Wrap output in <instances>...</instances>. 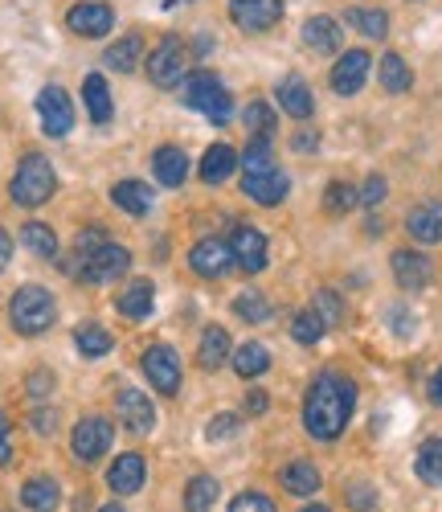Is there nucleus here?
Wrapping results in <instances>:
<instances>
[{
	"label": "nucleus",
	"mask_w": 442,
	"mask_h": 512,
	"mask_svg": "<svg viewBox=\"0 0 442 512\" xmlns=\"http://www.w3.org/2000/svg\"><path fill=\"white\" fill-rule=\"evenodd\" d=\"M352 406H357V386H352V377L320 373L312 386H307V398H303L307 435L320 439V443H336L352 418Z\"/></svg>",
	"instance_id": "nucleus-1"
},
{
	"label": "nucleus",
	"mask_w": 442,
	"mask_h": 512,
	"mask_svg": "<svg viewBox=\"0 0 442 512\" xmlns=\"http://www.w3.org/2000/svg\"><path fill=\"white\" fill-rule=\"evenodd\" d=\"M185 103L193 107V111H201L209 123H230V115H234V99H230V91H226V82H221L213 70H193V74H185Z\"/></svg>",
	"instance_id": "nucleus-2"
},
{
	"label": "nucleus",
	"mask_w": 442,
	"mask_h": 512,
	"mask_svg": "<svg viewBox=\"0 0 442 512\" xmlns=\"http://www.w3.org/2000/svg\"><path fill=\"white\" fill-rule=\"evenodd\" d=\"M58 189V173H54V164L41 156V152H29L21 164H17V173H13V201L25 205V209H37V205H46Z\"/></svg>",
	"instance_id": "nucleus-3"
},
{
	"label": "nucleus",
	"mask_w": 442,
	"mask_h": 512,
	"mask_svg": "<svg viewBox=\"0 0 442 512\" xmlns=\"http://www.w3.org/2000/svg\"><path fill=\"white\" fill-rule=\"evenodd\" d=\"M54 320H58V304H54V295L46 287L29 283V287L13 291V300H9V324L21 336H41Z\"/></svg>",
	"instance_id": "nucleus-4"
},
{
	"label": "nucleus",
	"mask_w": 442,
	"mask_h": 512,
	"mask_svg": "<svg viewBox=\"0 0 442 512\" xmlns=\"http://www.w3.org/2000/svg\"><path fill=\"white\" fill-rule=\"evenodd\" d=\"M185 70H189V41L185 37H160L156 41V50L148 54V78L156 82L160 91H172V87H181L185 82Z\"/></svg>",
	"instance_id": "nucleus-5"
},
{
	"label": "nucleus",
	"mask_w": 442,
	"mask_h": 512,
	"mask_svg": "<svg viewBox=\"0 0 442 512\" xmlns=\"http://www.w3.org/2000/svg\"><path fill=\"white\" fill-rule=\"evenodd\" d=\"M127 267H131V250L119 246V242H103L91 254H74V267L70 271L82 283H115V279L127 275Z\"/></svg>",
	"instance_id": "nucleus-6"
},
{
	"label": "nucleus",
	"mask_w": 442,
	"mask_h": 512,
	"mask_svg": "<svg viewBox=\"0 0 442 512\" xmlns=\"http://www.w3.org/2000/svg\"><path fill=\"white\" fill-rule=\"evenodd\" d=\"M111 443H115V426H111L107 418H99V414L82 418V422L74 426V435H70V447H74V459H78V463L103 459V455L111 451Z\"/></svg>",
	"instance_id": "nucleus-7"
},
{
	"label": "nucleus",
	"mask_w": 442,
	"mask_h": 512,
	"mask_svg": "<svg viewBox=\"0 0 442 512\" xmlns=\"http://www.w3.org/2000/svg\"><path fill=\"white\" fill-rule=\"evenodd\" d=\"M37 115H41V132H46V136H70V127H74V103H70V95L62 87H41Z\"/></svg>",
	"instance_id": "nucleus-8"
},
{
	"label": "nucleus",
	"mask_w": 442,
	"mask_h": 512,
	"mask_svg": "<svg viewBox=\"0 0 442 512\" xmlns=\"http://www.w3.org/2000/svg\"><path fill=\"white\" fill-rule=\"evenodd\" d=\"M144 377L152 381V386L164 398H172L176 390H181V357H176L168 345H148V353H144Z\"/></svg>",
	"instance_id": "nucleus-9"
},
{
	"label": "nucleus",
	"mask_w": 442,
	"mask_h": 512,
	"mask_svg": "<svg viewBox=\"0 0 442 512\" xmlns=\"http://www.w3.org/2000/svg\"><path fill=\"white\" fill-rule=\"evenodd\" d=\"M230 250H234V263L246 271V275H258L262 267H267V234L262 230H254V226H234L230 230Z\"/></svg>",
	"instance_id": "nucleus-10"
},
{
	"label": "nucleus",
	"mask_w": 442,
	"mask_h": 512,
	"mask_svg": "<svg viewBox=\"0 0 442 512\" xmlns=\"http://www.w3.org/2000/svg\"><path fill=\"white\" fill-rule=\"evenodd\" d=\"M230 17L246 33H267L283 17V0H230Z\"/></svg>",
	"instance_id": "nucleus-11"
},
{
	"label": "nucleus",
	"mask_w": 442,
	"mask_h": 512,
	"mask_svg": "<svg viewBox=\"0 0 442 512\" xmlns=\"http://www.w3.org/2000/svg\"><path fill=\"white\" fill-rule=\"evenodd\" d=\"M189 267H193L197 275H205V279H221V275H230V267H238V263H234L230 242L201 238V242L189 250Z\"/></svg>",
	"instance_id": "nucleus-12"
},
{
	"label": "nucleus",
	"mask_w": 442,
	"mask_h": 512,
	"mask_svg": "<svg viewBox=\"0 0 442 512\" xmlns=\"http://www.w3.org/2000/svg\"><path fill=\"white\" fill-rule=\"evenodd\" d=\"M66 25L78 37H107L115 25V13H111V5H103V0H82V5H74L66 13Z\"/></svg>",
	"instance_id": "nucleus-13"
},
{
	"label": "nucleus",
	"mask_w": 442,
	"mask_h": 512,
	"mask_svg": "<svg viewBox=\"0 0 442 512\" xmlns=\"http://www.w3.org/2000/svg\"><path fill=\"white\" fill-rule=\"evenodd\" d=\"M115 406H119V418H123L127 431L148 435L152 426H156V406H152V402H148V394H140V390L123 386V390L115 394Z\"/></svg>",
	"instance_id": "nucleus-14"
},
{
	"label": "nucleus",
	"mask_w": 442,
	"mask_h": 512,
	"mask_svg": "<svg viewBox=\"0 0 442 512\" xmlns=\"http://www.w3.org/2000/svg\"><path fill=\"white\" fill-rule=\"evenodd\" d=\"M393 279L402 283L406 291H422L434 279V263L426 259L422 250H393Z\"/></svg>",
	"instance_id": "nucleus-15"
},
{
	"label": "nucleus",
	"mask_w": 442,
	"mask_h": 512,
	"mask_svg": "<svg viewBox=\"0 0 442 512\" xmlns=\"http://www.w3.org/2000/svg\"><path fill=\"white\" fill-rule=\"evenodd\" d=\"M365 78H369V54L365 50H348L332 66V91L336 95H357L365 87Z\"/></svg>",
	"instance_id": "nucleus-16"
},
{
	"label": "nucleus",
	"mask_w": 442,
	"mask_h": 512,
	"mask_svg": "<svg viewBox=\"0 0 442 512\" xmlns=\"http://www.w3.org/2000/svg\"><path fill=\"white\" fill-rule=\"evenodd\" d=\"M144 480H148V463L140 455H119L107 472V488L115 496H136L144 488Z\"/></svg>",
	"instance_id": "nucleus-17"
},
{
	"label": "nucleus",
	"mask_w": 442,
	"mask_h": 512,
	"mask_svg": "<svg viewBox=\"0 0 442 512\" xmlns=\"http://www.w3.org/2000/svg\"><path fill=\"white\" fill-rule=\"evenodd\" d=\"M406 230H410V238L422 242V246L442 242V201H422V205H414V209L406 213Z\"/></svg>",
	"instance_id": "nucleus-18"
},
{
	"label": "nucleus",
	"mask_w": 442,
	"mask_h": 512,
	"mask_svg": "<svg viewBox=\"0 0 442 512\" xmlns=\"http://www.w3.org/2000/svg\"><path fill=\"white\" fill-rule=\"evenodd\" d=\"M152 173H156V181L164 189H181L185 177H189V156L176 144H164V148L152 152Z\"/></svg>",
	"instance_id": "nucleus-19"
},
{
	"label": "nucleus",
	"mask_w": 442,
	"mask_h": 512,
	"mask_svg": "<svg viewBox=\"0 0 442 512\" xmlns=\"http://www.w3.org/2000/svg\"><path fill=\"white\" fill-rule=\"evenodd\" d=\"M275 99H279V107L291 115V119H312V111H316V99H312V87L299 78V74H287L283 82H279V91H275Z\"/></svg>",
	"instance_id": "nucleus-20"
},
{
	"label": "nucleus",
	"mask_w": 442,
	"mask_h": 512,
	"mask_svg": "<svg viewBox=\"0 0 442 512\" xmlns=\"http://www.w3.org/2000/svg\"><path fill=\"white\" fill-rule=\"evenodd\" d=\"M242 193H246L250 201H258V205H279V201L291 193V181H287V173L271 168V173L246 177V181H242Z\"/></svg>",
	"instance_id": "nucleus-21"
},
{
	"label": "nucleus",
	"mask_w": 442,
	"mask_h": 512,
	"mask_svg": "<svg viewBox=\"0 0 442 512\" xmlns=\"http://www.w3.org/2000/svg\"><path fill=\"white\" fill-rule=\"evenodd\" d=\"M152 304H156V291H152V283H148V279H131V283L119 291V300H115L119 316L136 320V324L152 316Z\"/></svg>",
	"instance_id": "nucleus-22"
},
{
	"label": "nucleus",
	"mask_w": 442,
	"mask_h": 512,
	"mask_svg": "<svg viewBox=\"0 0 442 512\" xmlns=\"http://www.w3.org/2000/svg\"><path fill=\"white\" fill-rule=\"evenodd\" d=\"M82 103H86V115H91V123H111L115 99H111V87H107L103 74H86L82 78Z\"/></svg>",
	"instance_id": "nucleus-23"
},
{
	"label": "nucleus",
	"mask_w": 442,
	"mask_h": 512,
	"mask_svg": "<svg viewBox=\"0 0 442 512\" xmlns=\"http://www.w3.org/2000/svg\"><path fill=\"white\" fill-rule=\"evenodd\" d=\"M279 484L291 492V496H312V492H320V467L312 463V459H295V463H287L283 472H279Z\"/></svg>",
	"instance_id": "nucleus-24"
},
{
	"label": "nucleus",
	"mask_w": 442,
	"mask_h": 512,
	"mask_svg": "<svg viewBox=\"0 0 442 512\" xmlns=\"http://www.w3.org/2000/svg\"><path fill=\"white\" fill-rule=\"evenodd\" d=\"M58 500H62V488H58L54 476H33V480H25V488H21V504H25L29 512H54Z\"/></svg>",
	"instance_id": "nucleus-25"
},
{
	"label": "nucleus",
	"mask_w": 442,
	"mask_h": 512,
	"mask_svg": "<svg viewBox=\"0 0 442 512\" xmlns=\"http://www.w3.org/2000/svg\"><path fill=\"white\" fill-rule=\"evenodd\" d=\"M111 201L123 213H131V218H148V209H152V185H144V181H119L111 189Z\"/></svg>",
	"instance_id": "nucleus-26"
},
{
	"label": "nucleus",
	"mask_w": 442,
	"mask_h": 512,
	"mask_svg": "<svg viewBox=\"0 0 442 512\" xmlns=\"http://www.w3.org/2000/svg\"><path fill=\"white\" fill-rule=\"evenodd\" d=\"M303 46L312 54H336L340 50V25L332 17H312L303 25Z\"/></svg>",
	"instance_id": "nucleus-27"
},
{
	"label": "nucleus",
	"mask_w": 442,
	"mask_h": 512,
	"mask_svg": "<svg viewBox=\"0 0 442 512\" xmlns=\"http://www.w3.org/2000/svg\"><path fill=\"white\" fill-rule=\"evenodd\" d=\"M238 168V152L230 144H213L201 160V181L205 185H221V181H230V173Z\"/></svg>",
	"instance_id": "nucleus-28"
},
{
	"label": "nucleus",
	"mask_w": 442,
	"mask_h": 512,
	"mask_svg": "<svg viewBox=\"0 0 442 512\" xmlns=\"http://www.w3.org/2000/svg\"><path fill=\"white\" fill-rule=\"evenodd\" d=\"M226 357H230V332L221 324H209L201 332V353H197L201 369H221V361H226Z\"/></svg>",
	"instance_id": "nucleus-29"
},
{
	"label": "nucleus",
	"mask_w": 442,
	"mask_h": 512,
	"mask_svg": "<svg viewBox=\"0 0 442 512\" xmlns=\"http://www.w3.org/2000/svg\"><path fill=\"white\" fill-rule=\"evenodd\" d=\"M234 369H238V377H246V381L262 377V373L271 369L267 345H258V340H246V345H238V349H234Z\"/></svg>",
	"instance_id": "nucleus-30"
},
{
	"label": "nucleus",
	"mask_w": 442,
	"mask_h": 512,
	"mask_svg": "<svg viewBox=\"0 0 442 512\" xmlns=\"http://www.w3.org/2000/svg\"><path fill=\"white\" fill-rule=\"evenodd\" d=\"M74 345H78V353L82 357H107L111 349H115V340H111V332L103 328V324H78L74 328Z\"/></svg>",
	"instance_id": "nucleus-31"
},
{
	"label": "nucleus",
	"mask_w": 442,
	"mask_h": 512,
	"mask_svg": "<svg viewBox=\"0 0 442 512\" xmlns=\"http://www.w3.org/2000/svg\"><path fill=\"white\" fill-rule=\"evenodd\" d=\"M414 472H418V480L422 484H442V439H426L422 447H418V455H414Z\"/></svg>",
	"instance_id": "nucleus-32"
},
{
	"label": "nucleus",
	"mask_w": 442,
	"mask_h": 512,
	"mask_svg": "<svg viewBox=\"0 0 442 512\" xmlns=\"http://www.w3.org/2000/svg\"><path fill=\"white\" fill-rule=\"evenodd\" d=\"M381 87L389 95H406L414 87V74H410V66H406L402 54H385L381 58Z\"/></svg>",
	"instance_id": "nucleus-33"
},
{
	"label": "nucleus",
	"mask_w": 442,
	"mask_h": 512,
	"mask_svg": "<svg viewBox=\"0 0 442 512\" xmlns=\"http://www.w3.org/2000/svg\"><path fill=\"white\" fill-rule=\"evenodd\" d=\"M140 54H144V37H140V33H127L123 41L107 46V54H103V58H107V66H111V70H123V74H127V70H136Z\"/></svg>",
	"instance_id": "nucleus-34"
},
{
	"label": "nucleus",
	"mask_w": 442,
	"mask_h": 512,
	"mask_svg": "<svg viewBox=\"0 0 442 512\" xmlns=\"http://www.w3.org/2000/svg\"><path fill=\"white\" fill-rule=\"evenodd\" d=\"M238 164L246 168V177H254V173H271V168H279V164H275V148H271V140H262V136H250V144H246V152L238 156Z\"/></svg>",
	"instance_id": "nucleus-35"
},
{
	"label": "nucleus",
	"mask_w": 442,
	"mask_h": 512,
	"mask_svg": "<svg viewBox=\"0 0 442 512\" xmlns=\"http://www.w3.org/2000/svg\"><path fill=\"white\" fill-rule=\"evenodd\" d=\"M217 480L213 476H193L189 484H185V512H209L213 504H217Z\"/></svg>",
	"instance_id": "nucleus-36"
},
{
	"label": "nucleus",
	"mask_w": 442,
	"mask_h": 512,
	"mask_svg": "<svg viewBox=\"0 0 442 512\" xmlns=\"http://www.w3.org/2000/svg\"><path fill=\"white\" fill-rule=\"evenodd\" d=\"M21 242H25V250L37 254V259H58V234H54L50 226L29 222V226L21 230Z\"/></svg>",
	"instance_id": "nucleus-37"
},
{
	"label": "nucleus",
	"mask_w": 442,
	"mask_h": 512,
	"mask_svg": "<svg viewBox=\"0 0 442 512\" xmlns=\"http://www.w3.org/2000/svg\"><path fill=\"white\" fill-rule=\"evenodd\" d=\"M234 316L246 320V324H267V320H271L267 295H262V291H242L238 300H234Z\"/></svg>",
	"instance_id": "nucleus-38"
},
{
	"label": "nucleus",
	"mask_w": 442,
	"mask_h": 512,
	"mask_svg": "<svg viewBox=\"0 0 442 512\" xmlns=\"http://www.w3.org/2000/svg\"><path fill=\"white\" fill-rule=\"evenodd\" d=\"M348 21H352V29H361L365 37H373V41H381L385 33H389V13L385 9H348Z\"/></svg>",
	"instance_id": "nucleus-39"
},
{
	"label": "nucleus",
	"mask_w": 442,
	"mask_h": 512,
	"mask_svg": "<svg viewBox=\"0 0 442 512\" xmlns=\"http://www.w3.org/2000/svg\"><path fill=\"white\" fill-rule=\"evenodd\" d=\"M324 320L316 316V312H295L291 316V336L299 340V345H320V340H324Z\"/></svg>",
	"instance_id": "nucleus-40"
},
{
	"label": "nucleus",
	"mask_w": 442,
	"mask_h": 512,
	"mask_svg": "<svg viewBox=\"0 0 442 512\" xmlns=\"http://www.w3.org/2000/svg\"><path fill=\"white\" fill-rule=\"evenodd\" d=\"M352 205H361V201H357V189H352L348 181H332L328 193H324V209L332 213V218H344Z\"/></svg>",
	"instance_id": "nucleus-41"
},
{
	"label": "nucleus",
	"mask_w": 442,
	"mask_h": 512,
	"mask_svg": "<svg viewBox=\"0 0 442 512\" xmlns=\"http://www.w3.org/2000/svg\"><path fill=\"white\" fill-rule=\"evenodd\" d=\"M312 312L324 320V328H332V324H340L344 320V300H340V295L336 291H316V300H312Z\"/></svg>",
	"instance_id": "nucleus-42"
},
{
	"label": "nucleus",
	"mask_w": 442,
	"mask_h": 512,
	"mask_svg": "<svg viewBox=\"0 0 442 512\" xmlns=\"http://www.w3.org/2000/svg\"><path fill=\"white\" fill-rule=\"evenodd\" d=\"M242 119H246V127H250V136L271 140V132H275V111H271L267 103H250Z\"/></svg>",
	"instance_id": "nucleus-43"
},
{
	"label": "nucleus",
	"mask_w": 442,
	"mask_h": 512,
	"mask_svg": "<svg viewBox=\"0 0 442 512\" xmlns=\"http://www.w3.org/2000/svg\"><path fill=\"white\" fill-rule=\"evenodd\" d=\"M344 500H348L352 512H373V508H377V492H373L369 480H352V484L344 488Z\"/></svg>",
	"instance_id": "nucleus-44"
},
{
	"label": "nucleus",
	"mask_w": 442,
	"mask_h": 512,
	"mask_svg": "<svg viewBox=\"0 0 442 512\" xmlns=\"http://www.w3.org/2000/svg\"><path fill=\"white\" fill-rule=\"evenodd\" d=\"M230 512H279L271 496H262V492H242L230 500Z\"/></svg>",
	"instance_id": "nucleus-45"
},
{
	"label": "nucleus",
	"mask_w": 442,
	"mask_h": 512,
	"mask_svg": "<svg viewBox=\"0 0 442 512\" xmlns=\"http://www.w3.org/2000/svg\"><path fill=\"white\" fill-rule=\"evenodd\" d=\"M25 390H29V398H50L54 394V373L50 369H33Z\"/></svg>",
	"instance_id": "nucleus-46"
},
{
	"label": "nucleus",
	"mask_w": 442,
	"mask_h": 512,
	"mask_svg": "<svg viewBox=\"0 0 442 512\" xmlns=\"http://www.w3.org/2000/svg\"><path fill=\"white\" fill-rule=\"evenodd\" d=\"M357 201H361V205H381V201H385V177H369V181L357 189Z\"/></svg>",
	"instance_id": "nucleus-47"
},
{
	"label": "nucleus",
	"mask_w": 442,
	"mask_h": 512,
	"mask_svg": "<svg viewBox=\"0 0 442 512\" xmlns=\"http://www.w3.org/2000/svg\"><path fill=\"white\" fill-rule=\"evenodd\" d=\"M234 431H238V418H234V414H221V418H213V422L205 426V435H209L213 443H217V439H230Z\"/></svg>",
	"instance_id": "nucleus-48"
},
{
	"label": "nucleus",
	"mask_w": 442,
	"mask_h": 512,
	"mask_svg": "<svg viewBox=\"0 0 442 512\" xmlns=\"http://www.w3.org/2000/svg\"><path fill=\"white\" fill-rule=\"evenodd\" d=\"M54 426H58V414L54 410H46V406L33 410V431L37 435H54Z\"/></svg>",
	"instance_id": "nucleus-49"
},
{
	"label": "nucleus",
	"mask_w": 442,
	"mask_h": 512,
	"mask_svg": "<svg viewBox=\"0 0 442 512\" xmlns=\"http://www.w3.org/2000/svg\"><path fill=\"white\" fill-rule=\"evenodd\" d=\"M13 459V435H9V418L5 410H0V467H5Z\"/></svg>",
	"instance_id": "nucleus-50"
},
{
	"label": "nucleus",
	"mask_w": 442,
	"mask_h": 512,
	"mask_svg": "<svg viewBox=\"0 0 442 512\" xmlns=\"http://www.w3.org/2000/svg\"><path fill=\"white\" fill-rule=\"evenodd\" d=\"M291 148H295V152H316V148H320V136H316V132H295Z\"/></svg>",
	"instance_id": "nucleus-51"
},
{
	"label": "nucleus",
	"mask_w": 442,
	"mask_h": 512,
	"mask_svg": "<svg viewBox=\"0 0 442 512\" xmlns=\"http://www.w3.org/2000/svg\"><path fill=\"white\" fill-rule=\"evenodd\" d=\"M267 406H271V398L262 394V390H250V394H246V410H250V414H262Z\"/></svg>",
	"instance_id": "nucleus-52"
},
{
	"label": "nucleus",
	"mask_w": 442,
	"mask_h": 512,
	"mask_svg": "<svg viewBox=\"0 0 442 512\" xmlns=\"http://www.w3.org/2000/svg\"><path fill=\"white\" fill-rule=\"evenodd\" d=\"M9 259H13V238H9L5 230H0V271L9 267Z\"/></svg>",
	"instance_id": "nucleus-53"
},
{
	"label": "nucleus",
	"mask_w": 442,
	"mask_h": 512,
	"mask_svg": "<svg viewBox=\"0 0 442 512\" xmlns=\"http://www.w3.org/2000/svg\"><path fill=\"white\" fill-rule=\"evenodd\" d=\"M430 402H434V406H442V369L430 377Z\"/></svg>",
	"instance_id": "nucleus-54"
},
{
	"label": "nucleus",
	"mask_w": 442,
	"mask_h": 512,
	"mask_svg": "<svg viewBox=\"0 0 442 512\" xmlns=\"http://www.w3.org/2000/svg\"><path fill=\"white\" fill-rule=\"evenodd\" d=\"M406 316H410V312H402V308L393 312V328H397V332H410V320H406Z\"/></svg>",
	"instance_id": "nucleus-55"
},
{
	"label": "nucleus",
	"mask_w": 442,
	"mask_h": 512,
	"mask_svg": "<svg viewBox=\"0 0 442 512\" xmlns=\"http://www.w3.org/2000/svg\"><path fill=\"white\" fill-rule=\"evenodd\" d=\"M303 512H332V508H324V504H307Z\"/></svg>",
	"instance_id": "nucleus-56"
},
{
	"label": "nucleus",
	"mask_w": 442,
	"mask_h": 512,
	"mask_svg": "<svg viewBox=\"0 0 442 512\" xmlns=\"http://www.w3.org/2000/svg\"><path fill=\"white\" fill-rule=\"evenodd\" d=\"M99 512H127V508H119V504H103Z\"/></svg>",
	"instance_id": "nucleus-57"
}]
</instances>
